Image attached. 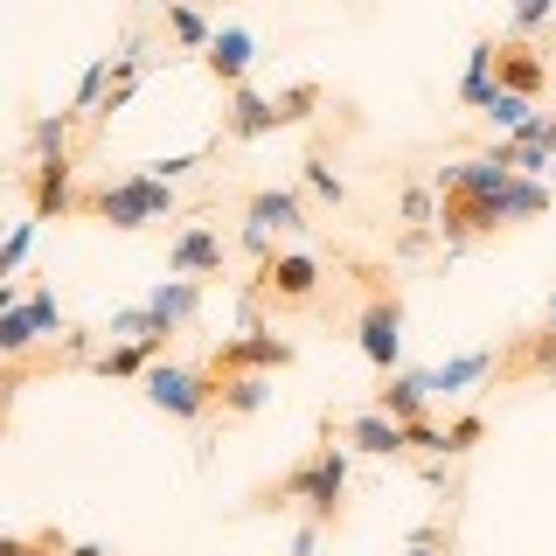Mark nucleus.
<instances>
[{
	"mask_svg": "<svg viewBox=\"0 0 556 556\" xmlns=\"http://www.w3.org/2000/svg\"><path fill=\"white\" fill-rule=\"evenodd\" d=\"M243 515H306L313 529H341V515H348V452L334 439L300 452L278 480H257L251 494H243Z\"/></svg>",
	"mask_w": 556,
	"mask_h": 556,
	"instance_id": "obj_1",
	"label": "nucleus"
},
{
	"mask_svg": "<svg viewBox=\"0 0 556 556\" xmlns=\"http://www.w3.org/2000/svg\"><path fill=\"white\" fill-rule=\"evenodd\" d=\"M174 181L147 167H126V174H98V181H84L77 195V223H98V230H153V223H174Z\"/></svg>",
	"mask_w": 556,
	"mask_h": 556,
	"instance_id": "obj_2",
	"label": "nucleus"
},
{
	"mask_svg": "<svg viewBox=\"0 0 556 556\" xmlns=\"http://www.w3.org/2000/svg\"><path fill=\"white\" fill-rule=\"evenodd\" d=\"M355 271H362L355 348H362V362H369L376 376H390V369H404V300H396L390 271H376V265H355Z\"/></svg>",
	"mask_w": 556,
	"mask_h": 556,
	"instance_id": "obj_3",
	"label": "nucleus"
},
{
	"mask_svg": "<svg viewBox=\"0 0 556 556\" xmlns=\"http://www.w3.org/2000/svg\"><path fill=\"white\" fill-rule=\"evenodd\" d=\"M139 396H147L153 410H167L174 425H202V417H216L223 376L208 369V362H174V355H161L147 376H139Z\"/></svg>",
	"mask_w": 556,
	"mask_h": 556,
	"instance_id": "obj_4",
	"label": "nucleus"
},
{
	"mask_svg": "<svg viewBox=\"0 0 556 556\" xmlns=\"http://www.w3.org/2000/svg\"><path fill=\"white\" fill-rule=\"evenodd\" d=\"M327 292V265L313 251H271L257 257V278H251V306H271V313H313Z\"/></svg>",
	"mask_w": 556,
	"mask_h": 556,
	"instance_id": "obj_5",
	"label": "nucleus"
},
{
	"mask_svg": "<svg viewBox=\"0 0 556 556\" xmlns=\"http://www.w3.org/2000/svg\"><path fill=\"white\" fill-rule=\"evenodd\" d=\"M22 188H28V216L35 223H77L84 181H77V161H70V153H42V161L22 174Z\"/></svg>",
	"mask_w": 556,
	"mask_h": 556,
	"instance_id": "obj_6",
	"label": "nucleus"
},
{
	"mask_svg": "<svg viewBox=\"0 0 556 556\" xmlns=\"http://www.w3.org/2000/svg\"><path fill=\"white\" fill-rule=\"evenodd\" d=\"M292 362H300V348L278 334V327H243V334L216 341L208 369H216V376H237V369H265V376H278V369H292Z\"/></svg>",
	"mask_w": 556,
	"mask_h": 556,
	"instance_id": "obj_7",
	"label": "nucleus"
},
{
	"mask_svg": "<svg viewBox=\"0 0 556 556\" xmlns=\"http://www.w3.org/2000/svg\"><path fill=\"white\" fill-rule=\"evenodd\" d=\"M501 382H556V327H521V334L494 355V390Z\"/></svg>",
	"mask_w": 556,
	"mask_h": 556,
	"instance_id": "obj_8",
	"label": "nucleus"
},
{
	"mask_svg": "<svg viewBox=\"0 0 556 556\" xmlns=\"http://www.w3.org/2000/svg\"><path fill=\"white\" fill-rule=\"evenodd\" d=\"M271 132H292L286 126V112H278V91H251V84H237L230 104H223V126L216 139H230V147H251V139H271Z\"/></svg>",
	"mask_w": 556,
	"mask_h": 556,
	"instance_id": "obj_9",
	"label": "nucleus"
},
{
	"mask_svg": "<svg viewBox=\"0 0 556 556\" xmlns=\"http://www.w3.org/2000/svg\"><path fill=\"white\" fill-rule=\"evenodd\" d=\"M243 223H251V230H271V237H306L313 202L300 188H251V195H243Z\"/></svg>",
	"mask_w": 556,
	"mask_h": 556,
	"instance_id": "obj_10",
	"label": "nucleus"
},
{
	"mask_svg": "<svg viewBox=\"0 0 556 556\" xmlns=\"http://www.w3.org/2000/svg\"><path fill=\"white\" fill-rule=\"evenodd\" d=\"M223 257H230V243H223L216 223H181L167 237V271L181 278H223Z\"/></svg>",
	"mask_w": 556,
	"mask_h": 556,
	"instance_id": "obj_11",
	"label": "nucleus"
},
{
	"mask_svg": "<svg viewBox=\"0 0 556 556\" xmlns=\"http://www.w3.org/2000/svg\"><path fill=\"white\" fill-rule=\"evenodd\" d=\"M327 439H341L348 452H369V459H404V452H410L404 425L382 417V410H369V404H362L355 417H341V425H327Z\"/></svg>",
	"mask_w": 556,
	"mask_h": 556,
	"instance_id": "obj_12",
	"label": "nucleus"
},
{
	"mask_svg": "<svg viewBox=\"0 0 556 556\" xmlns=\"http://www.w3.org/2000/svg\"><path fill=\"white\" fill-rule=\"evenodd\" d=\"M494 91H521V98H543V91H549V56L529 42V35H501Z\"/></svg>",
	"mask_w": 556,
	"mask_h": 556,
	"instance_id": "obj_13",
	"label": "nucleus"
},
{
	"mask_svg": "<svg viewBox=\"0 0 556 556\" xmlns=\"http://www.w3.org/2000/svg\"><path fill=\"white\" fill-rule=\"evenodd\" d=\"M167 341H174V334H132V341H112L104 355H91V362H84V369H91V376H104V382H139V376L153 369V362L167 355Z\"/></svg>",
	"mask_w": 556,
	"mask_h": 556,
	"instance_id": "obj_14",
	"label": "nucleus"
},
{
	"mask_svg": "<svg viewBox=\"0 0 556 556\" xmlns=\"http://www.w3.org/2000/svg\"><path fill=\"white\" fill-rule=\"evenodd\" d=\"M251 63H257V35L251 28H216V42L202 49V70L223 84V91L251 84Z\"/></svg>",
	"mask_w": 556,
	"mask_h": 556,
	"instance_id": "obj_15",
	"label": "nucleus"
},
{
	"mask_svg": "<svg viewBox=\"0 0 556 556\" xmlns=\"http://www.w3.org/2000/svg\"><path fill=\"white\" fill-rule=\"evenodd\" d=\"M202 286H208V278H181V271H174L167 286H153V300H147V327H153V334H181V327L195 320V306H202Z\"/></svg>",
	"mask_w": 556,
	"mask_h": 556,
	"instance_id": "obj_16",
	"label": "nucleus"
},
{
	"mask_svg": "<svg viewBox=\"0 0 556 556\" xmlns=\"http://www.w3.org/2000/svg\"><path fill=\"white\" fill-rule=\"evenodd\" d=\"M515 181V167L501 161V153H473V161H459V167H439V195H501V188Z\"/></svg>",
	"mask_w": 556,
	"mask_h": 556,
	"instance_id": "obj_17",
	"label": "nucleus"
},
{
	"mask_svg": "<svg viewBox=\"0 0 556 556\" xmlns=\"http://www.w3.org/2000/svg\"><path fill=\"white\" fill-rule=\"evenodd\" d=\"M369 410L382 417H396V425H410V417H431V390H425V376H404V369H390V376H376V390H369Z\"/></svg>",
	"mask_w": 556,
	"mask_h": 556,
	"instance_id": "obj_18",
	"label": "nucleus"
},
{
	"mask_svg": "<svg viewBox=\"0 0 556 556\" xmlns=\"http://www.w3.org/2000/svg\"><path fill=\"white\" fill-rule=\"evenodd\" d=\"M265 404H271V376H265V369L223 376V396H216V417H223V425H237V417H257Z\"/></svg>",
	"mask_w": 556,
	"mask_h": 556,
	"instance_id": "obj_19",
	"label": "nucleus"
},
{
	"mask_svg": "<svg viewBox=\"0 0 556 556\" xmlns=\"http://www.w3.org/2000/svg\"><path fill=\"white\" fill-rule=\"evenodd\" d=\"M494 56H501V35H480V42L466 49V77H459L466 112H486V98H494Z\"/></svg>",
	"mask_w": 556,
	"mask_h": 556,
	"instance_id": "obj_20",
	"label": "nucleus"
},
{
	"mask_svg": "<svg viewBox=\"0 0 556 556\" xmlns=\"http://www.w3.org/2000/svg\"><path fill=\"white\" fill-rule=\"evenodd\" d=\"M486 376H494V355L473 348V355H452V362H439V369H425V390L431 396H459L466 382H486Z\"/></svg>",
	"mask_w": 556,
	"mask_h": 556,
	"instance_id": "obj_21",
	"label": "nucleus"
},
{
	"mask_svg": "<svg viewBox=\"0 0 556 556\" xmlns=\"http://www.w3.org/2000/svg\"><path fill=\"white\" fill-rule=\"evenodd\" d=\"M501 216H508V230L549 216V181H543V174H515V181L501 188Z\"/></svg>",
	"mask_w": 556,
	"mask_h": 556,
	"instance_id": "obj_22",
	"label": "nucleus"
},
{
	"mask_svg": "<svg viewBox=\"0 0 556 556\" xmlns=\"http://www.w3.org/2000/svg\"><path fill=\"white\" fill-rule=\"evenodd\" d=\"M300 181H306V195L320 202V208H341L348 202V181H341V167H334V153H327V147H306Z\"/></svg>",
	"mask_w": 556,
	"mask_h": 556,
	"instance_id": "obj_23",
	"label": "nucleus"
},
{
	"mask_svg": "<svg viewBox=\"0 0 556 556\" xmlns=\"http://www.w3.org/2000/svg\"><path fill=\"white\" fill-rule=\"evenodd\" d=\"M161 14H167L174 49H188V56H202V49L216 42V22H208L202 8H188V0H161Z\"/></svg>",
	"mask_w": 556,
	"mask_h": 556,
	"instance_id": "obj_24",
	"label": "nucleus"
},
{
	"mask_svg": "<svg viewBox=\"0 0 556 556\" xmlns=\"http://www.w3.org/2000/svg\"><path fill=\"white\" fill-rule=\"evenodd\" d=\"M70 132H77V112H42L28 118V153L42 161V153H70Z\"/></svg>",
	"mask_w": 556,
	"mask_h": 556,
	"instance_id": "obj_25",
	"label": "nucleus"
},
{
	"mask_svg": "<svg viewBox=\"0 0 556 556\" xmlns=\"http://www.w3.org/2000/svg\"><path fill=\"white\" fill-rule=\"evenodd\" d=\"M486 445V417L480 410H452L445 417V459H466V452Z\"/></svg>",
	"mask_w": 556,
	"mask_h": 556,
	"instance_id": "obj_26",
	"label": "nucleus"
},
{
	"mask_svg": "<svg viewBox=\"0 0 556 556\" xmlns=\"http://www.w3.org/2000/svg\"><path fill=\"white\" fill-rule=\"evenodd\" d=\"M480 118H486L494 132H515V126H529V118H535V98H521V91H494Z\"/></svg>",
	"mask_w": 556,
	"mask_h": 556,
	"instance_id": "obj_27",
	"label": "nucleus"
},
{
	"mask_svg": "<svg viewBox=\"0 0 556 556\" xmlns=\"http://www.w3.org/2000/svg\"><path fill=\"white\" fill-rule=\"evenodd\" d=\"M35 230H42V223H8V237H0V278H14V271H22V257L35 251Z\"/></svg>",
	"mask_w": 556,
	"mask_h": 556,
	"instance_id": "obj_28",
	"label": "nucleus"
},
{
	"mask_svg": "<svg viewBox=\"0 0 556 556\" xmlns=\"http://www.w3.org/2000/svg\"><path fill=\"white\" fill-rule=\"evenodd\" d=\"M104 84H112V56H91V70L77 77V91H70V112H98Z\"/></svg>",
	"mask_w": 556,
	"mask_h": 556,
	"instance_id": "obj_29",
	"label": "nucleus"
},
{
	"mask_svg": "<svg viewBox=\"0 0 556 556\" xmlns=\"http://www.w3.org/2000/svg\"><path fill=\"white\" fill-rule=\"evenodd\" d=\"M63 529H35V535H0V556H63Z\"/></svg>",
	"mask_w": 556,
	"mask_h": 556,
	"instance_id": "obj_30",
	"label": "nucleus"
},
{
	"mask_svg": "<svg viewBox=\"0 0 556 556\" xmlns=\"http://www.w3.org/2000/svg\"><path fill=\"white\" fill-rule=\"evenodd\" d=\"M508 28H515V35H543V28H556V0H515V8H508Z\"/></svg>",
	"mask_w": 556,
	"mask_h": 556,
	"instance_id": "obj_31",
	"label": "nucleus"
},
{
	"mask_svg": "<svg viewBox=\"0 0 556 556\" xmlns=\"http://www.w3.org/2000/svg\"><path fill=\"white\" fill-rule=\"evenodd\" d=\"M404 439H410V452H425V459H445V425H431V417H410Z\"/></svg>",
	"mask_w": 556,
	"mask_h": 556,
	"instance_id": "obj_32",
	"label": "nucleus"
},
{
	"mask_svg": "<svg viewBox=\"0 0 556 556\" xmlns=\"http://www.w3.org/2000/svg\"><path fill=\"white\" fill-rule=\"evenodd\" d=\"M28 313H35V327H42V341H56V334H63V313H56V300H49V286H35V292H28Z\"/></svg>",
	"mask_w": 556,
	"mask_h": 556,
	"instance_id": "obj_33",
	"label": "nucleus"
},
{
	"mask_svg": "<svg viewBox=\"0 0 556 556\" xmlns=\"http://www.w3.org/2000/svg\"><path fill=\"white\" fill-rule=\"evenodd\" d=\"M208 161V153H174V161H147V174H161V181H188Z\"/></svg>",
	"mask_w": 556,
	"mask_h": 556,
	"instance_id": "obj_34",
	"label": "nucleus"
},
{
	"mask_svg": "<svg viewBox=\"0 0 556 556\" xmlns=\"http://www.w3.org/2000/svg\"><path fill=\"white\" fill-rule=\"evenodd\" d=\"M404 216H410V223H431V216H439V202H431V188H404Z\"/></svg>",
	"mask_w": 556,
	"mask_h": 556,
	"instance_id": "obj_35",
	"label": "nucleus"
},
{
	"mask_svg": "<svg viewBox=\"0 0 556 556\" xmlns=\"http://www.w3.org/2000/svg\"><path fill=\"white\" fill-rule=\"evenodd\" d=\"M404 556H445V535H439V529H431V521H425V529L410 535V549H404Z\"/></svg>",
	"mask_w": 556,
	"mask_h": 556,
	"instance_id": "obj_36",
	"label": "nucleus"
},
{
	"mask_svg": "<svg viewBox=\"0 0 556 556\" xmlns=\"http://www.w3.org/2000/svg\"><path fill=\"white\" fill-rule=\"evenodd\" d=\"M63 556H112L104 543H63Z\"/></svg>",
	"mask_w": 556,
	"mask_h": 556,
	"instance_id": "obj_37",
	"label": "nucleus"
},
{
	"mask_svg": "<svg viewBox=\"0 0 556 556\" xmlns=\"http://www.w3.org/2000/svg\"><path fill=\"white\" fill-rule=\"evenodd\" d=\"M543 320H549V327H556V292H549V306H543Z\"/></svg>",
	"mask_w": 556,
	"mask_h": 556,
	"instance_id": "obj_38",
	"label": "nucleus"
},
{
	"mask_svg": "<svg viewBox=\"0 0 556 556\" xmlns=\"http://www.w3.org/2000/svg\"><path fill=\"white\" fill-rule=\"evenodd\" d=\"M549 181H556V161H549Z\"/></svg>",
	"mask_w": 556,
	"mask_h": 556,
	"instance_id": "obj_39",
	"label": "nucleus"
}]
</instances>
